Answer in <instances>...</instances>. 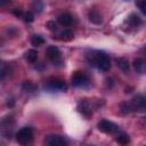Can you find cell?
Segmentation results:
<instances>
[{"label":"cell","instance_id":"9","mask_svg":"<svg viewBox=\"0 0 146 146\" xmlns=\"http://www.w3.org/2000/svg\"><path fill=\"white\" fill-rule=\"evenodd\" d=\"M48 86L51 89H56V90H65L66 89V84L63 80L59 79H50L48 81Z\"/></svg>","mask_w":146,"mask_h":146},{"label":"cell","instance_id":"3","mask_svg":"<svg viewBox=\"0 0 146 146\" xmlns=\"http://www.w3.org/2000/svg\"><path fill=\"white\" fill-rule=\"evenodd\" d=\"M130 107L136 112H145L146 111V97L138 95L135 96L130 102Z\"/></svg>","mask_w":146,"mask_h":146},{"label":"cell","instance_id":"16","mask_svg":"<svg viewBox=\"0 0 146 146\" xmlns=\"http://www.w3.org/2000/svg\"><path fill=\"white\" fill-rule=\"evenodd\" d=\"M116 141H117L120 145H128L129 141H130V137H129L127 133H120V135H117V137H116Z\"/></svg>","mask_w":146,"mask_h":146},{"label":"cell","instance_id":"22","mask_svg":"<svg viewBox=\"0 0 146 146\" xmlns=\"http://www.w3.org/2000/svg\"><path fill=\"white\" fill-rule=\"evenodd\" d=\"M33 8H34L35 11L41 13V10L43 9V5L41 2H39V1H36V2H33Z\"/></svg>","mask_w":146,"mask_h":146},{"label":"cell","instance_id":"15","mask_svg":"<svg viewBox=\"0 0 146 146\" xmlns=\"http://www.w3.org/2000/svg\"><path fill=\"white\" fill-rule=\"evenodd\" d=\"M22 88H23L24 91H27V92H32V91L36 90V86H35L33 82H31V81H25V82H23Z\"/></svg>","mask_w":146,"mask_h":146},{"label":"cell","instance_id":"20","mask_svg":"<svg viewBox=\"0 0 146 146\" xmlns=\"http://www.w3.org/2000/svg\"><path fill=\"white\" fill-rule=\"evenodd\" d=\"M23 17H24V21L27 22V23H31V22H33V19H34V16H33V14H32L31 11L25 13Z\"/></svg>","mask_w":146,"mask_h":146},{"label":"cell","instance_id":"2","mask_svg":"<svg viewBox=\"0 0 146 146\" xmlns=\"http://www.w3.org/2000/svg\"><path fill=\"white\" fill-rule=\"evenodd\" d=\"M16 139L21 146H32L33 144V131L29 127H24L16 133Z\"/></svg>","mask_w":146,"mask_h":146},{"label":"cell","instance_id":"8","mask_svg":"<svg viewBox=\"0 0 146 146\" xmlns=\"http://www.w3.org/2000/svg\"><path fill=\"white\" fill-rule=\"evenodd\" d=\"M133 68L139 74L146 73V59L140 58V57L139 58H136L133 60Z\"/></svg>","mask_w":146,"mask_h":146},{"label":"cell","instance_id":"7","mask_svg":"<svg viewBox=\"0 0 146 146\" xmlns=\"http://www.w3.org/2000/svg\"><path fill=\"white\" fill-rule=\"evenodd\" d=\"M46 52H47L48 58H49L54 64H57V63L60 62V59H62V55H60L59 49H58L56 46H49V47L47 48Z\"/></svg>","mask_w":146,"mask_h":146},{"label":"cell","instance_id":"17","mask_svg":"<svg viewBox=\"0 0 146 146\" xmlns=\"http://www.w3.org/2000/svg\"><path fill=\"white\" fill-rule=\"evenodd\" d=\"M31 43H32V46L39 47V46H42L44 43V39L41 35H33L31 39Z\"/></svg>","mask_w":146,"mask_h":146},{"label":"cell","instance_id":"1","mask_svg":"<svg viewBox=\"0 0 146 146\" xmlns=\"http://www.w3.org/2000/svg\"><path fill=\"white\" fill-rule=\"evenodd\" d=\"M88 58H89L90 63H92L100 71H104V72L110 71V68H111V62H110V58L107 57V55H105L104 52L95 51L91 55H89Z\"/></svg>","mask_w":146,"mask_h":146},{"label":"cell","instance_id":"11","mask_svg":"<svg viewBox=\"0 0 146 146\" xmlns=\"http://www.w3.org/2000/svg\"><path fill=\"white\" fill-rule=\"evenodd\" d=\"M57 19H58V23L62 24L63 26H68V25H71V23H72V16H71L70 14H67V13L59 15Z\"/></svg>","mask_w":146,"mask_h":146},{"label":"cell","instance_id":"19","mask_svg":"<svg viewBox=\"0 0 146 146\" xmlns=\"http://www.w3.org/2000/svg\"><path fill=\"white\" fill-rule=\"evenodd\" d=\"M136 6L140 9V11L144 14V15H146V1L144 0V1H137L136 2Z\"/></svg>","mask_w":146,"mask_h":146},{"label":"cell","instance_id":"13","mask_svg":"<svg viewBox=\"0 0 146 146\" xmlns=\"http://www.w3.org/2000/svg\"><path fill=\"white\" fill-rule=\"evenodd\" d=\"M128 22H129L130 25L133 26V27H137V26H139V25L141 24V19H140L139 16H137L136 14H131V15L129 16V18H128Z\"/></svg>","mask_w":146,"mask_h":146},{"label":"cell","instance_id":"18","mask_svg":"<svg viewBox=\"0 0 146 146\" xmlns=\"http://www.w3.org/2000/svg\"><path fill=\"white\" fill-rule=\"evenodd\" d=\"M36 58H38V52H36V50L31 49V50H29V51L26 52V59H27L29 62L34 63V62L36 60Z\"/></svg>","mask_w":146,"mask_h":146},{"label":"cell","instance_id":"12","mask_svg":"<svg viewBox=\"0 0 146 146\" xmlns=\"http://www.w3.org/2000/svg\"><path fill=\"white\" fill-rule=\"evenodd\" d=\"M116 64H117V67L121 71H123V72H128L129 71V62H128L127 58H123V57L117 58L116 59Z\"/></svg>","mask_w":146,"mask_h":146},{"label":"cell","instance_id":"24","mask_svg":"<svg viewBox=\"0 0 146 146\" xmlns=\"http://www.w3.org/2000/svg\"><path fill=\"white\" fill-rule=\"evenodd\" d=\"M143 49H144V50H146V44H145V47H144V48H143Z\"/></svg>","mask_w":146,"mask_h":146},{"label":"cell","instance_id":"23","mask_svg":"<svg viewBox=\"0 0 146 146\" xmlns=\"http://www.w3.org/2000/svg\"><path fill=\"white\" fill-rule=\"evenodd\" d=\"M13 14H14L15 16L19 17V16H22V15H23V10H22L21 8H15V9L13 10ZM23 16H24V15H23Z\"/></svg>","mask_w":146,"mask_h":146},{"label":"cell","instance_id":"4","mask_svg":"<svg viewBox=\"0 0 146 146\" xmlns=\"http://www.w3.org/2000/svg\"><path fill=\"white\" fill-rule=\"evenodd\" d=\"M44 146H67V141L59 135H49L44 138Z\"/></svg>","mask_w":146,"mask_h":146},{"label":"cell","instance_id":"14","mask_svg":"<svg viewBox=\"0 0 146 146\" xmlns=\"http://www.w3.org/2000/svg\"><path fill=\"white\" fill-rule=\"evenodd\" d=\"M59 36H60L59 39L63 40V41H71V40L73 39V33H72V31H70V30H63V31L60 32Z\"/></svg>","mask_w":146,"mask_h":146},{"label":"cell","instance_id":"21","mask_svg":"<svg viewBox=\"0 0 146 146\" xmlns=\"http://www.w3.org/2000/svg\"><path fill=\"white\" fill-rule=\"evenodd\" d=\"M46 26L48 27L49 31H56V30H57V25H56V23L52 22V21L47 22V23H46Z\"/></svg>","mask_w":146,"mask_h":146},{"label":"cell","instance_id":"10","mask_svg":"<svg viewBox=\"0 0 146 146\" xmlns=\"http://www.w3.org/2000/svg\"><path fill=\"white\" fill-rule=\"evenodd\" d=\"M88 17H89V21H90L91 23L97 24V25L102 24V22H103V17H102V15H100L97 10H91V11H89Z\"/></svg>","mask_w":146,"mask_h":146},{"label":"cell","instance_id":"6","mask_svg":"<svg viewBox=\"0 0 146 146\" xmlns=\"http://www.w3.org/2000/svg\"><path fill=\"white\" fill-rule=\"evenodd\" d=\"M71 80H72V84L75 86V87H82V86H84V84L88 82L87 75H86L83 72H81V71H75V72H73Z\"/></svg>","mask_w":146,"mask_h":146},{"label":"cell","instance_id":"5","mask_svg":"<svg viewBox=\"0 0 146 146\" xmlns=\"http://www.w3.org/2000/svg\"><path fill=\"white\" fill-rule=\"evenodd\" d=\"M98 129L105 133H114L117 131V125L108 120H100L98 122Z\"/></svg>","mask_w":146,"mask_h":146}]
</instances>
